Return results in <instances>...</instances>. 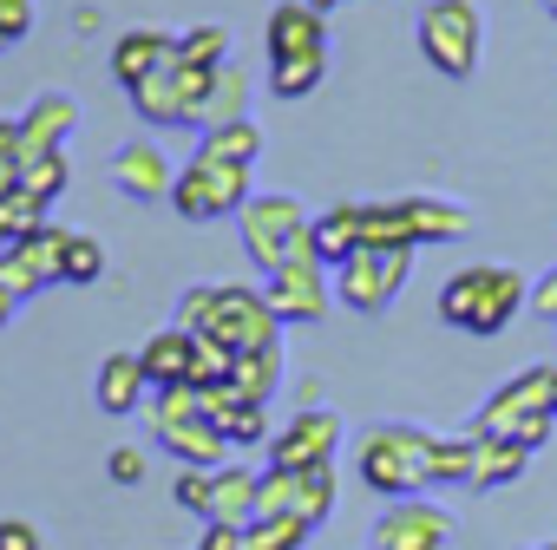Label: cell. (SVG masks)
<instances>
[{"label":"cell","mask_w":557,"mask_h":550,"mask_svg":"<svg viewBox=\"0 0 557 550\" xmlns=\"http://www.w3.org/2000/svg\"><path fill=\"white\" fill-rule=\"evenodd\" d=\"M177 328H184V335H203V341H223L230 354H256V348H275V341H283V322H275L269 296H262V289H243V283L184 289Z\"/></svg>","instance_id":"6da1fadb"},{"label":"cell","mask_w":557,"mask_h":550,"mask_svg":"<svg viewBox=\"0 0 557 550\" xmlns=\"http://www.w3.org/2000/svg\"><path fill=\"white\" fill-rule=\"evenodd\" d=\"M531 302L524 289V275L505 268V262H472L459 275H446V289H440V322L459 328V335H498L511 328V315Z\"/></svg>","instance_id":"7a4b0ae2"},{"label":"cell","mask_w":557,"mask_h":550,"mask_svg":"<svg viewBox=\"0 0 557 550\" xmlns=\"http://www.w3.org/2000/svg\"><path fill=\"white\" fill-rule=\"evenodd\" d=\"M433 446H440V433H426V426H413V420H394V426L361 433L355 472H361V485L381 491V498H420V491L433 485Z\"/></svg>","instance_id":"3957f363"},{"label":"cell","mask_w":557,"mask_h":550,"mask_svg":"<svg viewBox=\"0 0 557 550\" xmlns=\"http://www.w3.org/2000/svg\"><path fill=\"white\" fill-rule=\"evenodd\" d=\"M236 229H243V249H249V262H256L262 275H275V268L296 262V255H315V242H309L315 216H309L289 190L249 197V203L236 210Z\"/></svg>","instance_id":"277c9868"},{"label":"cell","mask_w":557,"mask_h":550,"mask_svg":"<svg viewBox=\"0 0 557 550\" xmlns=\"http://www.w3.org/2000/svg\"><path fill=\"white\" fill-rule=\"evenodd\" d=\"M550 374H557V367H524V374H511V380L479 407L472 433H498V439H518L524 452H537V446L557 433V420H550Z\"/></svg>","instance_id":"5b68a950"},{"label":"cell","mask_w":557,"mask_h":550,"mask_svg":"<svg viewBox=\"0 0 557 550\" xmlns=\"http://www.w3.org/2000/svg\"><path fill=\"white\" fill-rule=\"evenodd\" d=\"M413 34H420V53H426L433 73H446V79H472V66H479V40H485L472 0H426Z\"/></svg>","instance_id":"8992f818"},{"label":"cell","mask_w":557,"mask_h":550,"mask_svg":"<svg viewBox=\"0 0 557 550\" xmlns=\"http://www.w3.org/2000/svg\"><path fill=\"white\" fill-rule=\"evenodd\" d=\"M262 296H269V309H275L283 328H315L335 309V268L322 255H296L262 283Z\"/></svg>","instance_id":"52a82bcc"},{"label":"cell","mask_w":557,"mask_h":550,"mask_svg":"<svg viewBox=\"0 0 557 550\" xmlns=\"http://www.w3.org/2000/svg\"><path fill=\"white\" fill-rule=\"evenodd\" d=\"M249 203V171L243 164H216V158H190L177 171V190H171V210L184 223H216V216H236Z\"/></svg>","instance_id":"ba28073f"},{"label":"cell","mask_w":557,"mask_h":550,"mask_svg":"<svg viewBox=\"0 0 557 550\" xmlns=\"http://www.w3.org/2000/svg\"><path fill=\"white\" fill-rule=\"evenodd\" d=\"M407 268H413V249H355L342 268H335V296H342V309H355V315H381L400 289H407Z\"/></svg>","instance_id":"9c48e42d"},{"label":"cell","mask_w":557,"mask_h":550,"mask_svg":"<svg viewBox=\"0 0 557 550\" xmlns=\"http://www.w3.org/2000/svg\"><path fill=\"white\" fill-rule=\"evenodd\" d=\"M66 242H73V229L40 223L27 242H8V249H0V283L14 289V302H27V296H40V289H53V283H60V268H66Z\"/></svg>","instance_id":"30bf717a"},{"label":"cell","mask_w":557,"mask_h":550,"mask_svg":"<svg viewBox=\"0 0 557 550\" xmlns=\"http://www.w3.org/2000/svg\"><path fill=\"white\" fill-rule=\"evenodd\" d=\"M453 543V511L433 498H394L374 524V550H446Z\"/></svg>","instance_id":"8fae6325"},{"label":"cell","mask_w":557,"mask_h":550,"mask_svg":"<svg viewBox=\"0 0 557 550\" xmlns=\"http://www.w3.org/2000/svg\"><path fill=\"white\" fill-rule=\"evenodd\" d=\"M342 452V413L329 407H302L289 420V433H275L269 439V459L283 465V472H309V465H329Z\"/></svg>","instance_id":"7c38bea8"},{"label":"cell","mask_w":557,"mask_h":550,"mask_svg":"<svg viewBox=\"0 0 557 550\" xmlns=\"http://www.w3.org/2000/svg\"><path fill=\"white\" fill-rule=\"evenodd\" d=\"M112 184H119L132 203H171V190H177V164L164 158V145L132 138V145L112 151Z\"/></svg>","instance_id":"4fadbf2b"},{"label":"cell","mask_w":557,"mask_h":550,"mask_svg":"<svg viewBox=\"0 0 557 550\" xmlns=\"http://www.w3.org/2000/svg\"><path fill=\"white\" fill-rule=\"evenodd\" d=\"M262 47L269 60H296V53H329V14L309 8V0H283L262 21Z\"/></svg>","instance_id":"5bb4252c"},{"label":"cell","mask_w":557,"mask_h":550,"mask_svg":"<svg viewBox=\"0 0 557 550\" xmlns=\"http://www.w3.org/2000/svg\"><path fill=\"white\" fill-rule=\"evenodd\" d=\"M79 132V99L73 92H40L27 112H21V164L27 158H47V151H66V138ZM14 164V171H21Z\"/></svg>","instance_id":"9a60e30c"},{"label":"cell","mask_w":557,"mask_h":550,"mask_svg":"<svg viewBox=\"0 0 557 550\" xmlns=\"http://www.w3.org/2000/svg\"><path fill=\"white\" fill-rule=\"evenodd\" d=\"M177 60V34H164V27H132V34H119L112 40V79L132 92L138 79H151L158 66H171Z\"/></svg>","instance_id":"2e32d148"},{"label":"cell","mask_w":557,"mask_h":550,"mask_svg":"<svg viewBox=\"0 0 557 550\" xmlns=\"http://www.w3.org/2000/svg\"><path fill=\"white\" fill-rule=\"evenodd\" d=\"M256 478L262 472H249V465H216L210 472V511H203V524L249 530L256 524Z\"/></svg>","instance_id":"e0dca14e"},{"label":"cell","mask_w":557,"mask_h":550,"mask_svg":"<svg viewBox=\"0 0 557 550\" xmlns=\"http://www.w3.org/2000/svg\"><path fill=\"white\" fill-rule=\"evenodd\" d=\"M125 99H132V112H138L145 125H190V105H184V66H177V60L158 66L151 79H138Z\"/></svg>","instance_id":"ac0fdd59"},{"label":"cell","mask_w":557,"mask_h":550,"mask_svg":"<svg viewBox=\"0 0 557 550\" xmlns=\"http://www.w3.org/2000/svg\"><path fill=\"white\" fill-rule=\"evenodd\" d=\"M92 393H99V407H106V413H119V420H125V413H138V407L151 400V380H145V361H138L132 348H119V354H106V361H99V387H92Z\"/></svg>","instance_id":"d6986e66"},{"label":"cell","mask_w":557,"mask_h":550,"mask_svg":"<svg viewBox=\"0 0 557 550\" xmlns=\"http://www.w3.org/2000/svg\"><path fill=\"white\" fill-rule=\"evenodd\" d=\"M249 118V73L236 60H223L210 73V92H203V112H197V132H216V125H236Z\"/></svg>","instance_id":"ffe728a7"},{"label":"cell","mask_w":557,"mask_h":550,"mask_svg":"<svg viewBox=\"0 0 557 550\" xmlns=\"http://www.w3.org/2000/svg\"><path fill=\"white\" fill-rule=\"evenodd\" d=\"M190 354H197V341H190L184 328H158V335L138 348L151 393H158V387H184V380H190Z\"/></svg>","instance_id":"44dd1931"},{"label":"cell","mask_w":557,"mask_h":550,"mask_svg":"<svg viewBox=\"0 0 557 550\" xmlns=\"http://www.w3.org/2000/svg\"><path fill=\"white\" fill-rule=\"evenodd\" d=\"M472 433V426H466ZM524 446L518 439H498V433H472V491H498V485H511L518 472H524Z\"/></svg>","instance_id":"7402d4cb"},{"label":"cell","mask_w":557,"mask_h":550,"mask_svg":"<svg viewBox=\"0 0 557 550\" xmlns=\"http://www.w3.org/2000/svg\"><path fill=\"white\" fill-rule=\"evenodd\" d=\"M400 216H407L413 242H459L466 236V203H453V197H400Z\"/></svg>","instance_id":"603a6c76"},{"label":"cell","mask_w":557,"mask_h":550,"mask_svg":"<svg viewBox=\"0 0 557 550\" xmlns=\"http://www.w3.org/2000/svg\"><path fill=\"white\" fill-rule=\"evenodd\" d=\"M158 446L177 459V465H230V439L197 413V420H184V426H164L158 433Z\"/></svg>","instance_id":"cb8c5ba5"},{"label":"cell","mask_w":557,"mask_h":550,"mask_svg":"<svg viewBox=\"0 0 557 550\" xmlns=\"http://www.w3.org/2000/svg\"><path fill=\"white\" fill-rule=\"evenodd\" d=\"M361 210H368V203H335V210H322V216H315L309 242H315V255H322L329 268H342V262L361 249Z\"/></svg>","instance_id":"d4e9b609"},{"label":"cell","mask_w":557,"mask_h":550,"mask_svg":"<svg viewBox=\"0 0 557 550\" xmlns=\"http://www.w3.org/2000/svg\"><path fill=\"white\" fill-rule=\"evenodd\" d=\"M47 210H53V203H40L21 177H8V184H0V249H8V242H27V236L47 223Z\"/></svg>","instance_id":"484cf974"},{"label":"cell","mask_w":557,"mask_h":550,"mask_svg":"<svg viewBox=\"0 0 557 550\" xmlns=\"http://www.w3.org/2000/svg\"><path fill=\"white\" fill-rule=\"evenodd\" d=\"M275 380H283V341H275V348H256V354H236V367H230V387H236L243 400H256V407H269Z\"/></svg>","instance_id":"4316f807"},{"label":"cell","mask_w":557,"mask_h":550,"mask_svg":"<svg viewBox=\"0 0 557 550\" xmlns=\"http://www.w3.org/2000/svg\"><path fill=\"white\" fill-rule=\"evenodd\" d=\"M197 158H216V164H243V171H249V164L262 158V132H256V118H236V125L203 132Z\"/></svg>","instance_id":"83f0119b"},{"label":"cell","mask_w":557,"mask_h":550,"mask_svg":"<svg viewBox=\"0 0 557 550\" xmlns=\"http://www.w3.org/2000/svg\"><path fill=\"white\" fill-rule=\"evenodd\" d=\"M329 79V53H296V60H269V92L275 99H309Z\"/></svg>","instance_id":"f1b7e54d"},{"label":"cell","mask_w":557,"mask_h":550,"mask_svg":"<svg viewBox=\"0 0 557 550\" xmlns=\"http://www.w3.org/2000/svg\"><path fill=\"white\" fill-rule=\"evenodd\" d=\"M361 242L368 249H420L413 229H407V216H400V203H368L361 210Z\"/></svg>","instance_id":"f546056e"},{"label":"cell","mask_w":557,"mask_h":550,"mask_svg":"<svg viewBox=\"0 0 557 550\" xmlns=\"http://www.w3.org/2000/svg\"><path fill=\"white\" fill-rule=\"evenodd\" d=\"M223 60H230V34H223V27H190V34H177V66L216 73Z\"/></svg>","instance_id":"4dcf8cb0"},{"label":"cell","mask_w":557,"mask_h":550,"mask_svg":"<svg viewBox=\"0 0 557 550\" xmlns=\"http://www.w3.org/2000/svg\"><path fill=\"white\" fill-rule=\"evenodd\" d=\"M315 524L309 517H256L249 530H243V550H302V537H309Z\"/></svg>","instance_id":"1f68e13d"},{"label":"cell","mask_w":557,"mask_h":550,"mask_svg":"<svg viewBox=\"0 0 557 550\" xmlns=\"http://www.w3.org/2000/svg\"><path fill=\"white\" fill-rule=\"evenodd\" d=\"M302 498V472H283V465H269L256 478V517H289Z\"/></svg>","instance_id":"d6a6232c"},{"label":"cell","mask_w":557,"mask_h":550,"mask_svg":"<svg viewBox=\"0 0 557 550\" xmlns=\"http://www.w3.org/2000/svg\"><path fill=\"white\" fill-rule=\"evenodd\" d=\"M106 275V242L99 236H79L73 229V242H66V268H60V283H73V289H92Z\"/></svg>","instance_id":"836d02e7"},{"label":"cell","mask_w":557,"mask_h":550,"mask_svg":"<svg viewBox=\"0 0 557 550\" xmlns=\"http://www.w3.org/2000/svg\"><path fill=\"white\" fill-rule=\"evenodd\" d=\"M14 177H21V184H27V190L40 197V203H53V197H60V190L73 184V164H66V151H47V158H27V164H21Z\"/></svg>","instance_id":"e575fe53"},{"label":"cell","mask_w":557,"mask_h":550,"mask_svg":"<svg viewBox=\"0 0 557 550\" xmlns=\"http://www.w3.org/2000/svg\"><path fill=\"white\" fill-rule=\"evenodd\" d=\"M433 485H472V433H440V446H433Z\"/></svg>","instance_id":"d590c367"},{"label":"cell","mask_w":557,"mask_h":550,"mask_svg":"<svg viewBox=\"0 0 557 550\" xmlns=\"http://www.w3.org/2000/svg\"><path fill=\"white\" fill-rule=\"evenodd\" d=\"M335 511V459L329 465H309L302 472V498H296V517H309V524H322Z\"/></svg>","instance_id":"8d00e7d4"},{"label":"cell","mask_w":557,"mask_h":550,"mask_svg":"<svg viewBox=\"0 0 557 550\" xmlns=\"http://www.w3.org/2000/svg\"><path fill=\"white\" fill-rule=\"evenodd\" d=\"M223 439H230V446L243 452V446H262V439H275V433H269V413H262L256 400H243V407H236V413L223 420Z\"/></svg>","instance_id":"74e56055"},{"label":"cell","mask_w":557,"mask_h":550,"mask_svg":"<svg viewBox=\"0 0 557 550\" xmlns=\"http://www.w3.org/2000/svg\"><path fill=\"white\" fill-rule=\"evenodd\" d=\"M210 472H216V465H177V478H171V498H177L184 511H197V517L210 511Z\"/></svg>","instance_id":"f35d334b"},{"label":"cell","mask_w":557,"mask_h":550,"mask_svg":"<svg viewBox=\"0 0 557 550\" xmlns=\"http://www.w3.org/2000/svg\"><path fill=\"white\" fill-rule=\"evenodd\" d=\"M106 478H112V485H138V478H145V452H138V446H112V452H106Z\"/></svg>","instance_id":"ab89813d"},{"label":"cell","mask_w":557,"mask_h":550,"mask_svg":"<svg viewBox=\"0 0 557 550\" xmlns=\"http://www.w3.org/2000/svg\"><path fill=\"white\" fill-rule=\"evenodd\" d=\"M34 34V0H0V40H27Z\"/></svg>","instance_id":"60d3db41"},{"label":"cell","mask_w":557,"mask_h":550,"mask_svg":"<svg viewBox=\"0 0 557 550\" xmlns=\"http://www.w3.org/2000/svg\"><path fill=\"white\" fill-rule=\"evenodd\" d=\"M0 550H40V530L27 517H0Z\"/></svg>","instance_id":"b9f144b4"},{"label":"cell","mask_w":557,"mask_h":550,"mask_svg":"<svg viewBox=\"0 0 557 550\" xmlns=\"http://www.w3.org/2000/svg\"><path fill=\"white\" fill-rule=\"evenodd\" d=\"M531 309H537L544 322H557V268H550V275H537V283H531Z\"/></svg>","instance_id":"7bdbcfd3"},{"label":"cell","mask_w":557,"mask_h":550,"mask_svg":"<svg viewBox=\"0 0 557 550\" xmlns=\"http://www.w3.org/2000/svg\"><path fill=\"white\" fill-rule=\"evenodd\" d=\"M14 309H21V302H14V289H8V283H0V328H8V322H14Z\"/></svg>","instance_id":"ee69618b"},{"label":"cell","mask_w":557,"mask_h":550,"mask_svg":"<svg viewBox=\"0 0 557 550\" xmlns=\"http://www.w3.org/2000/svg\"><path fill=\"white\" fill-rule=\"evenodd\" d=\"M550 420H557V374H550Z\"/></svg>","instance_id":"f6af8a7d"},{"label":"cell","mask_w":557,"mask_h":550,"mask_svg":"<svg viewBox=\"0 0 557 550\" xmlns=\"http://www.w3.org/2000/svg\"><path fill=\"white\" fill-rule=\"evenodd\" d=\"M309 8H322V14H329V8H342V0H309Z\"/></svg>","instance_id":"bcb514c9"},{"label":"cell","mask_w":557,"mask_h":550,"mask_svg":"<svg viewBox=\"0 0 557 550\" xmlns=\"http://www.w3.org/2000/svg\"><path fill=\"white\" fill-rule=\"evenodd\" d=\"M550 27H557V0H550Z\"/></svg>","instance_id":"7dc6e473"},{"label":"cell","mask_w":557,"mask_h":550,"mask_svg":"<svg viewBox=\"0 0 557 550\" xmlns=\"http://www.w3.org/2000/svg\"><path fill=\"white\" fill-rule=\"evenodd\" d=\"M0 184H8V171H0Z\"/></svg>","instance_id":"c3c4849f"},{"label":"cell","mask_w":557,"mask_h":550,"mask_svg":"<svg viewBox=\"0 0 557 550\" xmlns=\"http://www.w3.org/2000/svg\"><path fill=\"white\" fill-rule=\"evenodd\" d=\"M544 550H557V543H544Z\"/></svg>","instance_id":"681fc988"},{"label":"cell","mask_w":557,"mask_h":550,"mask_svg":"<svg viewBox=\"0 0 557 550\" xmlns=\"http://www.w3.org/2000/svg\"><path fill=\"white\" fill-rule=\"evenodd\" d=\"M0 47H8V40H0Z\"/></svg>","instance_id":"f907efd6"}]
</instances>
